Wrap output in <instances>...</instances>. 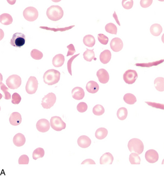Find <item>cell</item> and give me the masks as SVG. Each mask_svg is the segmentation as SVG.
Returning <instances> with one entry per match:
<instances>
[{
  "label": "cell",
  "instance_id": "cell-24",
  "mask_svg": "<svg viewBox=\"0 0 164 177\" xmlns=\"http://www.w3.org/2000/svg\"><path fill=\"white\" fill-rule=\"evenodd\" d=\"M0 22L4 25H9L13 22V18L10 14L4 13L1 15Z\"/></svg>",
  "mask_w": 164,
  "mask_h": 177
},
{
  "label": "cell",
  "instance_id": "cell-18",
  "mask_svg": "<svg viewBox=\"0 0 164 177\" xmlns=\"http://www.w3.org/2000/svg\"><path fill=\"white\" fill-rule=\"evenodd\" d=\"M113 160L114 158L112 154L107 152L101 156L100 159V163L101 165H111L113 163Z\"/></svg>",
  "mask_w": 164,
  "mask_h": 177
},
{
  "label": "cell",
  "instance_id": "cell-13",
  "mask_svg": "<svg viewBox=\"0 0 164 177\" xmlns=\"http://www.w3.org/2000/svg\"><path fill=\"white\" fill-rule=\"evenodd\" d=\"M123 42L121 39L119 38H113L111 40L110 47L114 52H118L120 51L123 49Z\"/></svg>",
  "mask_w": 164,
  "mask_h": 177
},
{
  "label": "cell",
  "instance_id": "cell-39",
  "mask_svg": "<svg viewBox=\"0 0 164 177\" xmlns=\"http://www.w3.org/2000/svg\"><path fill=\"white\" fill-rule=\"evenodd\" d=\"M88 109V106L85 102H80L77 106V110L80 113H84Z\"/></svg>",
  "mask_w": 164,
  "mask_h": 177
},
{
  "label": "cell",
  "instance_id": "cell-43",
  "mask_svg": "<svg viewBox=\"0 0 164 177\" xmlns=\"http://www.w3.org/2000/svg\"><path fill=\"white\" fill-rule=\"evenodd\" d=\"M152 0H141L140 3L142 8H147L152 4Z\"/></svg>",
  "mask_w": 164,
  "mask_h": 177
},
{
  "label": "cell",
  "instance_id": "cell-36",
  "mask_svg": "<svg viewBox=\"0 0 164 177\" xmlns=\"http://www.w3.org/2000/svg\"><path fill=\"white\" fill-rule=\"evenodd\" d=\"M1 89L4 93V99L7 100H10L11 98V95L8 91L9 89L4 85V84L2 83V82L1 83Z\"/></svg>",
  "mask_w": 164,
  "mask_h": 177
},
{
  "label": "cell",
  "instance_id": "cell-9",
  "mask_svg": "<svg viewBox=\"0 0 164 177\" xmlns=\"http://www.w3.org/2000/svg\"><path fill=\"white\" fill-rule=\"evenodd\" d=\"M38 81L34 76H30L26 84V92L30 95L35 93L38 88Z\"/></svg>",
  "mask_w": 164,
  "mask_h": 177
},
{
  "label": "cell",
  "instance_id": "cell-2",
  "mask_svg": "<svg viewBox=\"0 0 164 177\" xmlns=\"http://www.w3.org/2000/svg\"><path fill=\"white\" fill-rule=\"evenodd\" d=\"M48 18L53 21L60 20L63 16V10L59 6H51L48 8L46 12Z\"/></svg>",
  "mask_w": 164,
  "mask_h": 177
},
{
  "label": "cell",
  "instance_id": "cell-48",
  "mask_svg": "<svg viewBox=\"0 0 164 177\" xmlns=\"http://www.w3.org/2000/svg\"><path fill=\"white\" fill-rule=\"evenodd\" d=\"M113 16H114V18L115 19V20H116V21L118 22V24L119 25V26H120V24L119 23V21H118V17H117V15H116V13L114 12V15H113Z\"/></svg>",
  "mask_w": 164,
  "mask_h": 177
},
{
  "label": "cell",
  "instance_id": "cell-45",
  "mask_svg": "<svg viewBox=\"0 0 164 177\" xmlns=\"http://www.w3.org/2000/svg\"><path fill=\"white\" fill-rule=\"evenodd\" d=\"M74 27V26H71V27H67V28H62V29H57V30H56V29H51V28H48V27H40V28H43V29H45V30H54V31H58V30H61V31H63V30H69V29H71V28H72Z\"/></svg>",
  "mask_w": 164,
  "mask_h": 177
},
{
  "label": "cell",
  "instance_id": "cell-34",
  "mask_svg": "<svg viewBox=\"0 0 164 177\" xmlns=\"http://www.w3.org/2000/svg\"><path fill=\"white\" fill-rule=\"evenodd\" d=\"M93 113L95 115L101 116L105 113V109L101 105L97 104L93 108Z\"/></svg>",
  "mask_w": 164,
  "mask_h": 177
},
{
  "label": "cell",
  "instance_id": "cell-22",
  "mask_svg": "<svg viewBox=\"0 0 164 177\" xmlns=\"http://www.w3.org/2000/svg\"><path fill=\"white\" fill-rule=\"evenodd\" d=\"M65 63V57L62 54H56L53 59V65L56 68H60Z\"/></svg>",
  "mask_w": 164,
  "mask_h": 177
},
{
  "label": "cell",
  "instance_id": "cell-20",
  "mask_svg": "<svg viewBox=\"0 0 164 177\" xmlns=\"http://www.w3.org/2000/svg\"><path fill=\"white\" fill-rule=\"evenodd\" d=\"M86 89L87 91L91 94H95L98 91L99 89V86L98 84L95 81L91 80L87 83L86 86Z\"/></svg>",
  "mask_w": 164,
  "mask_h": 177
},
{
  "label": "cell",
  "instance_id": "cell-35",
  "mask_svg": "<svg viewBox=\"0 0 164 177\" xmlns=\"http://www.w3.org/2000/svg\"><path fill=\"white\" fill-rule=\"evenodd\" d=\"M30 56L34 59L40 60L43 57V53L38 50L33 49L30 52Z\"/></svg>",
  "mask_w": 164,
  "mask_h": 177
},
{
  "label": "cell",
  "instance_id": "cell-26",
  "mask_svg": "<svg viewBox=\"0 0 164 177\" xmlns=\"http://www.w3.org/2000/svg\"><path fill=\"white\" fill-rule=\"evenodd\" d=\"M154 86L158 91L160 92L164 91V79L163 77L156 78L154 80Z\"/></svg>",
  "mask_w": 164,
  "mask_h": 177
},
{
  "label": "cell",
  "instance_id": "cell-47",
  "mask_svg": "<svg viewBox=\"0 0 164 177\" xmlns=\"http://www.w3.org/2000/svg\"><path fill=\"white\" fill-rule=\"evenodd\" d=\"M95 165V163L94 160L91 159L85 160L81 163V165Z\"/></svg>",
  "mask_w": 164,
  "mask_h": 177
},
{
  "label": "cell",
  "instance_id": "cell-15",
  "mask_svg": "<svg viewBox=\"0 0 164 177\" xmlns=\"http://www.w3.org/2000/svg\"><path fill=\"white\" fill-rule=\"evenodd\" d=\"M9 122L12 125L14 126L19 125L22 122V117L21 114L18 112L13 113L9 117Z\"/></svg>",
  "mask_w": 164,
  "mask_h": 177
},
{
  "label": "cell",
  "instance_id": "cell-32",
  "mask_svg": "<svg viewBox=\"0 0 164 177\" xmlns=\"http://www.w3.org/2000/svg\"><path fill=\"white\" fill-rule=\"evenodd\" d=\"M45 155V151L42 148H38L34 150L33 153V158L34 160H37L43 158Z\"/></svg>",
  "mask_w": 164,
  "mask_h": 177
},
{
  "label": "cell",
  "instance_id": "cell-14",
  "mask_svg": "<svg viewBox=\"0 0 164 177\" xmlns=\"http://www.w3.org/2000/svg\"><path fill=\"white\" fill-rule=\"evenodd\" d=\"M97 76L99 82L102 84L108 83L109 80L108 72L104 69H101L97 71Z\"/></svg>",
  "mask_w": 164,
  "mask_h": 177
},
{
  "label": "cell",
  "instance_id": "cell-38",
  "mask_svg": "<svg viewBox=\"0 0 164 177\" xmlns=\"http://www.w3.org/2000/svg\"><path fill=\"white\" fill-rule=\"evenodd\" d=\"M12 103L14 104H18L21 101V97L19 94L15 92L12 95Z\"/></svg>",
  "mask_w": 164,
  "mask_h": 177
},
{
  "label": "cell",
  "instance_id": "cell-28",
  "mask_svg": "<svg viewBox=\"0 0 164 177\" xmlns=\"http://www.w3.org/2000/svg\"><path fill=\"white\" fill-rule=\"evenodd\" d=\"M129 160L132 165H140V157L138 154L132 152L129 157Z\"/></svg>",
  "mask_w": 164,
  "mask_h": 177
},
{
  "label": "cell",
  "instance_id": "cell-8",
  "mask_svg": "<svg viewBox=\"0 0 164 177\" xmlns=\"http://www.w3.org/2000/svg\"><path fill=\"white\" fill-rule=\"evenodd\" d=\"M51 127L54 130L57 131H61L66 127V124L63 121L61 118L59 116H53L50 121Z\"/></svg>",
  "mask_w": 164,
  "mask_h": 177
},
{
  "label": "cell",
  "instance_id": "cell-5",
  "mask_svg": "<svg viewBox=\"0 0 164 177\" xmlns=\"http://www.w3.org/2000/svg\"><path fill=\"white\" fill-rule=\"evenodd\" d=\"M23 15L26 20L30 22H33L38 19L39 12L33 7H28L24 10Z\"/></svg>",
  "mask_w": 164,
  "mask_h": 177
},
{
  "label": "cell",
  "instance_id": "cell-46",
  "mask_svg": "<svg viewBox=\"0 0 164 177\" xmlns=\"http://www.w3.org/2000/svg\"><path fill=\"white\" fill-rule=\"evenodd\" d=\"M158 62H154L153 63H148V64H136V66H142V67H151V66L156 65H157V64H160L161 63H156Z\"/></svg>",
  "mask_w": 164,
  "mask_h": 177
},
{
  "label": "cell",
  "instance_id": "cell-10",
  "mask_svg": "<svg viewBox=\"0 0 164 177\" xmlns=\"http://www.w3.org/2000/svg\"><path fill=\"white\" fill-rule=\"evenodd\" d=\"M137 78L138 74L136 71L133 70H127L123 75L124 80L127 84H133L135 83Z\"/></svg>",
  "mask_w": 164,
  "mask_h": 177
},
{
  "label": "cell",
  "instance_id": "cell-40",
  "mask_svg": "<svg viewBox=\"0 0 164 177\" xmlns=\"http://www.w3.org/2000/svg\"><path fill=\"white\" fill-rule=\"evenodd\" d=\"M29 157L27 155H22L19 159V163L20 165H28L29 163Z\"/></svg>",
  "mask_w": 164,
  "mask_h": 177
},
{
  "label": "cell",
  "instance_id": "cell-44",
  "mask_svg": "<svg viewBox=\"0 0 164 177\" xmlns=\"http://www.w3.org/2000/svg\"><path fill=\"white\" fill-rule=\"evenodd\" d=\"M67 47L68 49V51L67 56L68 57L69 56H73L74 54L75 53V52H76L75 47H74L73 45V44H70L68 46H67Z\"/></svg>",
  "mask_w": 164,
  "mask_h": 177
},
{
  "label": "cell",
  "instance_id": "cell-41",
  "mask_svg": "<svg viewBox=\"0 0 164 177\" xmlns=\"http://www.w3.org/2000/svg\"><path fill=\"white\" fill-rule=\"evenodd\" d=\"M122 5L124 9H130L132 8L133 6V0H130V1L123 0L122 1Z\"/></svg>",
  "mask_w": 164,
  "mask_h": 177
},
{
  "label": "cell",
  "instance_id": "cell-1",
  "mask_svg": "<svg viewBox=\"0 0 164 177\" xmlns=\"http://www.w3.org/2000/svg\"><path fill=\"white\" fill-rule=\"evenodd\" d=\"M61 74L59 71L54 69H50L45 72L44 75L45 83L48 86H53L59 82Z\"/></svg>",
  "mask_w": 164,
  "mask_h": 177
},
{
  "label": "cell",
  "instance_id": "cell-6",
  "mask_svg": "<svg viewBox=\"0 0 164 177\" xmlns=\"http://www.w3.org/2000/svg\"><path fill=\"white\" fill-rule=\"evenodd\" d=\"M22 80L20 76L16 75H13L10 76L6 80V84L9 89H16L21 85Z\"/></svg>",
  "mask_w": 164,
  "mask_h": 177
},
{
  "label": "cell",
  "instance_id": "cell-3",
  "mask_svg": "<svg viewBox=\"0 0 164 177\" xmlns=\"http://www.w3.org/2000/svg\"><path fill=\"white\" fill-rule=\"evenodd\" d=\"M128 148L130 152H134L136 153L141 154L144 149V145L140 140L136 138H134L130 140L128 143Z\"/></svg>",
  "mask_w": 164,
  "mask_h": 177
},
{
  "label": "cell",
  "instance_id": "cell-16",
  "mask_svg": "<svg viewBox=\"0 0 164 177\" xmlns=\"http://www.w3.org/2000/svg\"><path fill=\"white\" fill-rule=\"evenodd\" d=\"M71 95L73 98L75 100H82L85 97V91L82 88L80 87H75L72 90Z\"/></svg>",
  "mask_w": 164,
  "mask_h": 177
},
{
  "label": "cell",
  "instance_id": "cell-29",
  "mask_svg": "<svg viewBox=\"0 0 164 177\" xmlns=\"http://www.w3.org/2000/svg\"><path fill=\"white\" fill-rule=\"evenodd\" d=\"M83 58L87 62H91L93 59H95V53L93 50L87 49L83 54Z\"/></svg>",
  "mask_w": 164,
  "mask_h": 177
},
{
  "label": "cell",
  "instance_id": "cell-17",
  "mask_svg": "<svg viewBox=\"0 0 164 177\" xmlns=\"http://www.w3.org/2000/svg\"><path fill=\"white\" fill-rule=\"evenodd\" d=\"M91 140L87 136H82L77 139V144L80 147L82 148L88 147L91 145Z\"/></svg>",
  "mask_w": 164,
  "mask_h": 177
},
{
  "label": "cell",
  "instance_id": "cell-37",
  "mask_svg": "<svg viewBox=\"0 0 164 177\" xmlns=\"http://www.w3.org/2000/svg\"><path fill=\"white\" fill-rule=\"evenodd\" d=\"M98 39L99 41L103 45H107L109 39L107 36L103 34H99L98 35Z\"/></svg>",
  "mask_w": 164,
  "mask_h": 177
},
{
  "label": "cell",
  "instance_id": "cell-12",
  "mask_svg": "<svg viewBox=\"0 0 164 177\" xmlns=\"http://www.w3.org/2000/svg\"><path fill=\"white\" fill-rule=\"evenodd\" d=\"M145 159L149 163H155L158 160V153L154 149H150L145 153Z\"/></svg>",
  "mask_w": 164,
  "mask_h": 177
},
{
  "label": "cell",
  "instance_id": "cell-42",
  "mask_svg": "<svg viewBox=\"0 0 164 177\" xmlns=\"http://www.w3.org/2000/svg\"><path fill=\"white\" fill-rule=\"evenodd\" d=\"M80 53L77 54L76 55H74V56H73L71 58H70L69 60H68L67 63V69L68 71L69 72V74L71 75V76H72V73H71V64L73 63V61L74 59H75L78 56H79Z\"/></svg>",
  "mask_w": 164,
  "mask_h": 177
},
{
  "label": "cell",
  "instance_id": "cell-4",
  "mask_svg": "<svg viewBox=\"0 0 164 177\" xmlns=\"http://www.w3.org/2000/svg\"><path fill=\"white\" fill-rule=\"evenodd\" d=\"M26 36L22 33H16L13 34L11 40V45L16 47L20 48L26 44Z\"/></svg>",
  "mask_w": 164,
  "mask_h": 177
},
{
  "label": "cell",
  "instance_id": "cell-19",
  "mask_svg": "<svg viewBox=\"0 0 164 177\" xmlns=\"http://www.w3.org/2000/svg\"><path fill=\"white\" fill-rule=\"evenodd\" d=\"M13 143L17 147H21L26 142L25 136L21 133H18L14 136L13 138Z\"/></svg>",
  "mask_w": 164,
  "mask_h": 177
},
{
  "label": "cell",
  "instance_id": "cell-21",
  "mask_svg": "<svg viewBox=\"0 0 164 177\" xmlns=\"http://www.w3.org/2000/svg\"><path fill=\"white\" fill-rule=\"evenodd\" d=\"M112 54L109 50H104L100 54V60L103 64H106L111 60Z\"/></svg>",
  "mask_w": 164,
  "mask_h": 177
},
{
  "label": "cell",
  "instance_id": "cell-11",
  "mask_svg": "<svg viewBox=\"0 0 164 177\" xmlns=\"http://www.w3.org/2000/svg\"><path fill=\"white\" fill-rule=\"evenodd\" d=\"M50 124L47 119H42L38 121L36 127L38 131L41 133H45L50 130Z\"/></svg>",
  "mask_w": 164,
  "mask_h": 177
},
{
  "label": "cell",
  "instance_id": "cell-31",
  "mask_svg": "<svg viewBox=\"0 0 164 177\" xmlns=\"http://www.w3.org/2000/svg\"><path fill=\"white\" fill-rule=\"evenodd\" d=\"M117 117L120 120H124L126 119L128 115V111L126 108H120L117 113Z\"/></svg>",
  "mask_w": 164,
  "mask_h": 177
},
{
  "label": "cell",
  "instance_id": "cell-23",
  "mask_svg": "<svg viewBox=\"0 0 164 177\" xmlns=\"http://www.w3.org/2000/svg\"><path fill=\"white\" fill-rule=\"evenodd\" d=\"M162 32V28L159 24H155L151 26L150 32L153 36H160Z\"/></svg>",
  "mask_w": 164,
  "mask_h": 177
},
{
  "label": "cell",
  "instance_id": "cell-33",
  "mask_svg": "<svg viewBox=\"0 0 164 177\" xmlns=\"http://www.w3.org/2000/svg\"><path fill=\"white\" fill-rule=\"evenodd\" d=\"M105 30L110 34H117L118 28L117 26L113 23H109L105 26Z\"/></svg>",
  "mask_w": 164,
  "mask_h": 177
},
{
  "label": "cell",
  "instance_id": "cell-27",
  "mask_svg": "<svg viewBox=\"0 0 164 177\" xmlns=\"http://www.w3.org/2000/svg\"><path fill=\"white\" fill-rule=\"evenodd\" d=\"M108 134V130L105 128H100L97 130L95 132V136L97 139L103 140L106 137Z\"/></svg>",
  "mask_w": 164,
  "mask_h": 177
},
{
  "label": "cell",
  "instance_id": "cell-25",
  "mask_svg": "<svg viewBox=\"0 0 164 177\" xmlns=\"http://www.w3.org/2000/svg\"><path fill=\"white\" fill-rule=\"evenodd\" d=\"M83 42L86 46L92 47L95 44V38L92 35H87L84 36Z\"/></svg>",
  "mask_w": 164,
  "mask_h": 177
},
{
  "label": "cell",
  "instance_id": "cell-30",
  "mask_svg": "<svg viewBox=\"0 0 164 177\" xmlns=\"http://www.w3.org/2000/svg\"><path fill=\"white\" fill-rule=\"evenodd\" d=\"M124 101L127 104L132 105L136 102V97L134 95L130 93L125 94L124 96Z\"/></svg>",
  "mask_w": 164,
  "mask_h": 177
},
{
  "label": "cell",
  "instance_id": "cell-7",
  "mask_svg": "<svg viewBox=\"0 0 164 177\" xmlns=\"http://www.w3.org/2000/svg\"><path fill=\"white\" fill-rule=\"evenodd\" d=\"M56 97L54 93L50 92L45 96L42 100L41 105L44 109H48L51 108L56 103Z\"/></svg>",
  "mask_w": 164,
  "mask_h": 177
}]
</instances>
